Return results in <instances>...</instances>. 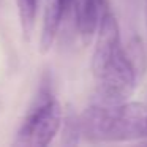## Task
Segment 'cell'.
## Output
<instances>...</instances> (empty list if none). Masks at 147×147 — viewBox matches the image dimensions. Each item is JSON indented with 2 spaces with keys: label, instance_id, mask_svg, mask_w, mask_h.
I'll use <instances>...</instances> for the list:
<instances>
[{
  "label": "cell",
  "instance_id": "cell-3",
  "mask_svg": "<svg viewBox=\"0 0 147 147\" xmlns=\"http://www.w3.org/2000/svg\"><path fill=\"white\" fill-rule=\"evenodd\" d=\"M141 74L142 73L128 51L120 48L108 70L101 74V78H98L100 84L93 101L101 105H122L128 101L134 93Z\"/></svg>",
  "mask_w": 147,
  "mask_h": 147
},
{
  "label": "cell",
  "instance_id": "cell-2",
  "mask_svg": "<svg viewBox=\"0 0 147 147\" xmlns=\"http://www.w3.org/2000/svg\"><path fill=\"white\" fill-rule=\"evenodd\" d=\"M63 125V111L59 100L52 95L48 82L41 84L35 95L14 142L19 146L46 147Z\"/></svg>",
  "mask_w": 147,
  "mask_h": 147
},
{
  "label": "cell",
  "instance_id": "cell-9",
  "mask_svg": "<svg viewBox=\"0 0 147 147\" xmlns=\"http://www.w3.org/2000/svg\"><path fill=\"white\" fill-rule=\"evenodd\" d=\"M65 2H67V5H68V8H70V7H71V3H73L74 0H65Z\"/></svg>",
  "mask_w": 147,
  "mask_h": 147
},
{
  "label": "cell",
  "instance_id": "cell-10",
  "mask_svg": "<svg viewBox=\"0 0 147 147\" xmlns=\"http://www.w3.org/2000/svg\"><path fill=\"white\" fill-rule=\"evenodd\" d=\"M146 11H147V0H146Z\"/></svg>",
  "mask_w": 147,
  "mask_h": 147
},
{
  "label": "cell",
  "instance_id": "cell-8",
  "mask_svg": "<svg viewBox=\"0 0 147 147\" xmlns=\"http://www.w3.org/2000/svg\"><path fill=\"white\" fill-rule=\"evenodd\" d=\"M63 144L68 146H76L79 142V136L82 133L81 128V117H78L73 111L65 117L63 120Z\"/></svg>",
  "mask_w": 147,
  "mask_h": 147
},
{
  "label": "cell",
  "instance_id": "cell-4",
  "mask_svg": "<svg viewBox=\"0 0 147 147\" xmlns=\"http://www.w3.org/2000/svg\"><path fill=\"white\" fill-rule=\"evenodd\" d=\"M122 48L120 45V29L115 16L109 11H105L96 30V43L92 54V73L98 79L108 70L112 59Z\"/></svg>",
  "mask_w": 147,
  "mask_h": 147
},
{
  "label": "cell",
  "instance_id": "cell-7",
  "mask_svg": "<svg viewBox=\"0 0 147 147\" xmlns=\"http://www.w3.org/2000/svg\"><path fill=\"white\" fill-rule=\"evenodd\" d=\"M14 2H16V7H18V13H19L22 35L26 40H29L33 32V27H35L38 0H14Z\"/></svg>",
  "mask_w": 147,
  "mask_h": 147
},
{
  "label": "cell",
  "instance_id": "cell-6",
  "mask_svg": "<svg viewBox=\"0 0 147 147\" xmlns=\"http://www.w3.org/2000/svg\"><path fill=\"white\" fill-rule=\"evenodd\" d=\"M67 10L68 5L65 0H45V16H43L41 36H40V52L41 54H46L54 45L62 18Z\"/></svg>",
  "mask_w": 147,
  "mask_h": 147
},
{
  "label": "cell",
  "instance_id": "cell-1",
  "mask_svg": "<svg viewBox=\"0 0 147 147\" xmlns=\"http://www.w3.org/2000/svg\"><path fill=\"white\" fill-rule=\"evenodd\" d=\"M82 134L90 141H127L147 136V106L136 101H93L81 115Z\"/></svg>",
  "mask_w": 147,
  "mask_h": 147
},
{
  "label": "cell",
  "instance_id": "cell-5",
  "mask_svg": "<svg viewBox=\"0 0 147 147\" xmlns=\"http://www.w3.org/2000/svg\"><path fill=\"white\" fill-rule=\"evenodd\" d=\"M74 5L78 32L87 45L93 38L95 30H98L100 21L105 13L106 0H74Z\"/></svg>",
  "mask_w": 147,
  "mask_h": 147
}]
</instances>
